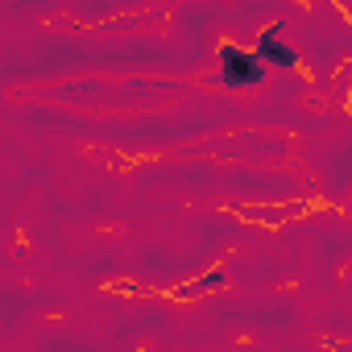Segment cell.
Listing matches in <instances>:
<instances>
[{
  "label": "cell",
  "mask_w": 352,
  "mask_h": 352,
  "mask_svg": "<svg viewBox=\"0 0 352 352\" xmlns=\"http://www.w3.org/2000/svg\"><path fill=\"white\" fill-rule=\"evenodd\" d=\"M261 71H265V63L257 54H249L241 46H224L220 50V75H224L228 87H253L261 79Z\"/></svg>",
  "instance_id": "cell-1"
},
{
  "label": "cell",
  "mask_w": 352,
  "mask_h": 352,
  "mask_svg": "<svg viewBox=\"0 0 352 352\" xmlns=\"http://www.w3.org/2000/svg\"><path fill=\"white\" fill-rule=\"evenodd\" d=\"M261 63H270V67H294L298 63V54H294V46L290 42H282V30H265L261 38H257V50H253Z\"/></svg>",
  "instance_id": "cell-2"
}]
</instances>
